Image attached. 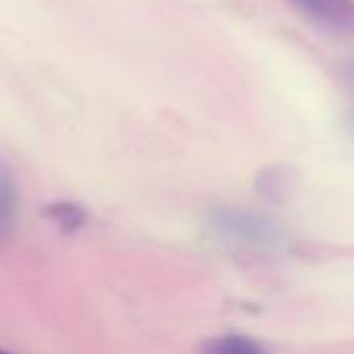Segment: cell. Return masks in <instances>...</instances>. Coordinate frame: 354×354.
I'll return each instance as SVG.
<instances>
[{
  "label": "cell",
  "instance_id": "cell-1",
  "mask_svg": "<svg viewBox=\"0 0 354 354\" xmlns=\"http://www.w3.org/2000/svg\"><path fill=\"white\" fill-rule=\"evenodd\" d=\"M207 224L218 239L241 249H270L280 241L278 224L249 207H214L207 216Z\"/></svg>",
  "mask_w": 354,
  "mask_h": 354
},
{
  "label": "cell",
  "instance_id": "cell-2",
  "mask_svg": "<svg viewBox=\"0 0 354 354\" xmlns=\"http://www.w3.org/2000/svg\"><path fill=\"white\" fill-rule=\"evenodd\" d=\"M311 21L354 33V0H286Z\"/></svg>",
  "mask_w": 354,
  "mask_h": 354
},
{
  "label": "cell",
  "instance_id": "cell-3",
  "mask_svg": "<svg viewBox=\"0 0 354 354\" xmlns=\"http://www.w3.org/2000/svg\"><path fill=\"white\" fill-rule=\"evenodd\" d=\"M19 222V183L10 164L0 160V241L12 236Z\"/></svg>",
  "mask_w": 354,
  "mask_h": 354
},
{
  "label": "cell",
  "instance_id": "cell-4",
  "mask_svg": "<svg viewBox=\"0 0 354 354\" xmlns=\"http://www.w3.org/2000/svg\"><path fill=\"white\" fill-rule=\"evenodd\" d=\"M199 354H272L270 348L247 334H222L199 344Z\"/></svg>",
  "mask_w": 354,
  "mask_h": 354
},
{
  "label": "cell",
  "instance_id": "cell-5",
  "mask_svg": "<svg viewBox=\"0 0 354 354\" xmlns=\"http://www.w3.org/2000/svg\"><path fill=\"white\" fill-rule=\"evenodd\" d=\"M44 214L64 234H73V232L81 230L87 224V212H85V207L79 205V203H73V201H56V203H50V205H46Z\"/></svg>",
  "mask_w": 354,
  "mask_h": 354
},
{
  "label": "cell",
  "instance_id": "cell-6",
  "mask_svg": "<svg viewBox=\"0 0 354 354\" xmlns=\"http://www.w3.org/2000/svg\"><path fill=\"white\" fill-rule=\"evenodd\" d=\"M0 354H10V353H6V351H0Z\"/></svg>",
  "mask_w": 354,
  "mask_h": 354
}]
</instances>
